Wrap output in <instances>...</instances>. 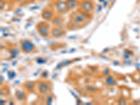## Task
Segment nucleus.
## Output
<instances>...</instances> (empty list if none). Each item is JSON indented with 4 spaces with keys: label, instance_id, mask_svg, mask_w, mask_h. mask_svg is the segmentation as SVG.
Instances as JSON below:
<instances>
[{
    "label": "nucleus",
    "instance_id": "dca6fc26",
    "mask_svg": "<svg viewBox=\"0 0 140 105\" xmlns=\"http://www.w3.org/2000/svg\"><path fill=\"white\" fill-rule=\"evenodd\" d=\"M52 101H53L52 97V96H50V95H49V96H48L47 98H46V103L47 104H51L52 103Z\"/></svg>",
    "mask_w": 140,
    "mask_h": 105
},
{
    "label": "nucleus",
    "instance_id": "6e6552de",
    "mask_svg": "<svg viewBox=\"0 0 140 105\" xmlns=\"http://www.w3.org/2000/svg\"><path fill=\"white\" fill-rule=\"evenodd\" d=\"M50 21L54 27H61L64 23V18L62 16L57 15L52 18V19Z\"/></svg>",
    "mask_w": 140,
    "mask_h": 105
},
{
    "label": "nucleus",
    "instance_id": "7ed1b4c3",
    "mask_svg": "<svg viewBox=\"0 0 140 105\" xmlns=\"http://www.w3.org/2000/svg\"><path fill=\"white\" fill-rule=\"evenodd\" d=\"M55 8L58 13L61 14H65L69 11V8L68 6L67 3L64 0H58L55 2Z\"/></svg>",
    "mask_w": 140,
    "mask_h": 105
},
{
    "label": "nucleus",
    "instance_id": "f257e3e1",
    "mask_svg": "<svg viewBox=\"0 0 140 105\" xmlns=\"http://www.w3.org/2000/svg\"><path fill=\"white\" fill-rule=\"evenodd\" d=\"M20 48L23 52L25 53H30L32 52L35 49V46L32 41L28 39H24L20 42Z\"/></svg>",
    "mask_w": 140,
    "mask_h": 105
},
{
    "label": "nucleus",
    "instance_id": "f8f14e48",
    "mask_svg": "<svg viewBox=\"0 0 140 105\" xmlns=\"http://www.w3.org/2000/svg\"><path fill=\"white\" fill-rule=\"evenodd\" d=\"M80 26H81L80 24H78V23H77L76 22H75L73 19H72V20L69 22V23H68L67 28L69 30H77L78 28H81Z\"/></svg>",
    "mask_w": 140,
    "mask_h": 105
},
{
    "label": "nucleus",
    "instance_id": "6ab92c4d",
    "mask_svg": "<svg viewBox=\"0 0 140 105\" xmlns=\"http://www.w3.org/2000/svg\"><path fill=\"white\" fill-rule=\"evenodd\" d=\"M0 8H1V11L4 10V6H5V2L3 1V0H1L0 1Z\"/></svg>",
    "mask_w": 140,
    "mask_h": 105
},
{
    "label": "nucleus",
    "instance_id": "a211bd4d",
    "mask_svg": "<svg viewBox=\"0 0 140 105\" xmlns=\"http://www.w3.org/2000/svg\"><path fill=\"white\" fill-rule=\"evenodd\" d=\"M118 104H126V101L124 98H119L118 99Z\"/></svg>",
    "mask_w": 140,
    "mask_h": 105
},
{
    "label": "nucleus",
    "instance_id": "0eeeda50",
    "mask_svg": "<svg viewBox=\"0 0 140 105\" xmlns=\"http://www.w3.org/2000/svg\"><path fill=\"white\" fill-rule=\"evenodd\" d=\"M54 17V14L52 11L50 9H43L41 12V18H42L43 20H51L52 19V18Z\"/></svg>",
    "mask_w": 140,
    "mask_h": 105
},
{
    "label": "nucleus",
    "instance_id": "9d476101",
    "mask_svg": "<svg viewBox=\"0 0 140 105\" xmlns=\"http://www.w3.org/2000/svg\"><path fill=\"white\" fill-rule=\"evenodd\" d=\"M36 85H37V83L34 81H28L24 83V87L29 92L34 91L35 88H36Z\"/></svg>",
    "mask_w": 140,
    "mask_h": 105
},
{
    "label": "nucleus",
    "instance_id": "aec40b11",
    "mask_svg": "<svg viewBox=\"0 0 140 105\" xmlns=\"http://www.w3.org/2000/svg\"><path fill=\"white\" fill-rule=\"evenodd\" d=\"M109 72H110V71H109V69H104V72H103L104 74H105V75H108V74H109Z\"/></svg>",
    "mask_w": 140,
    "mask_h": 105
},
{
    "label": "nucleus",
    "instance_id": "9b49d317",
    "mask_svg": "<svg viewBox=\"0 0 140 105\" xmlns=\"http://www.w3.org/2000/svg\"><path fill=\"white\" fill-rule=\"evenodd\" d=\"M104 83L106 85H109V86H113L116 84V81L115 80V78L113 76L108 75L105 78Z\"/></svg>",
    "mask_w": 140,
    "mask_h": 105
},
{
    "label": "nucleus",
    "instance_id": "ddd939ff",
    "mask_svg": "<svg viewBox=\"0 0 140 105\" xmlns=\"http://www.w3.org/2000/svg\"><path fill=\"white\" fill-rule=\"evenodd\" d=\"M15 97L17 98V100L18 101H20V102H22L23 100H25V98H26V96H25V93L22 91V90H16V92H15Z\"/></svg>",
    "mask_w": 140,
    "mask_h": 105
},
{
    "label": "nucleus",
    "instance_id": "1a4fd4ad",
    "mask_svg": "<svg viewBox=\"0 0 140 105\" xmlns=\"http://www.w3.org/2000/svg\"><path fill=\"white\" fill-rule=\"evenodd\" d=\"M73 20H74L75 22H76L78 24H80V25H82L83 23H85L86 20L83 18V16L81 15V13L77 11V12L74 13L72 14V18Z\"/></svg>",
    "mask_w": 140,
    "mask_h": 105
},
{
    "label": "nucleus",
    "instance_id": "f03ea898",
    "mask_svg": "<svg viewBox=\"0 0 140 105\" xmlns=\"http://www.w3.org/2000/svg\"><path fill=\"white\" fill-rule=\"evenodd\" d=\"M37 30L38 33L42 37H48L49 36V34H50L49 25L45 22L39 23L37 26Z\"/></svg>",
    "mask_w": 140,
    "mask_h": 105
},
{
    "label": "nucleus",
    "instance_id": "20e7f679",
    "mask_svg": "<svg viewBox=\"0 0 140 105\" xmlns=\"http://www.w3.org/2000/svg\"><path fill=\"white\" fill-rule=\"evenodd\" d=\"M37 88L39 92L41 95H47L50 92L49 83L46 81H41L37 83Z\"/></svg>",
    "mask_w": 140,
    "mask_h": 105
},
{
    "label": "nucleus",
    "instance_id": "423d86ee",
    "mask_svg": "<svg viewBox=\"0 0 140 105\" xmlns=\"http://www.w3.org/2000/svg\"><path fill=\"white\" fill-rule=\"evenodd\" d=\"M65 34H66L65 30L62 29L60 27H54L50 30V36L55 39L63 37Z\"/></svg>",
    "mask_w": 140,
    "mask_h": 105
},
{
    "label": "nucleus",
    "instance_id": "4468645a",
    "mask_svg": "<svg viewBox=\"0 0 140 105\" xmlns=\"http://www.w3.org/2000/svg\"><path fill=\"white\" fill-rule=\"evenodd\" d=\"M78 11L80 13L81 15H82L83 18L85 19L86 21H87V20H91V18H92V15H91V14H90V13H88L87 12V11H85L82 10V9H78Z\"/></svg>",
    "mask_w": 140,
    "mask_h": 105
},
{
    "label": "nucleus",
    "instance_id": "39448f33",
    "mask_svg": "<svg viewBox=\"0 0 140 105\" xmlns=\"http://www.w3.org/2000/svg\"><path fill=\"white\" fill-rule=\"evenodd\" d=\"M81 9L88 13H93L95 9V6L90 0H83L80 4Z\"/></svg>",
    "mask_w": 140,
    "mask_h": 105
},
{
    "label": "nucleus",
    "instance_id": "2eb2a0df",
    "mask_svg": "<svg viewBox=\"0 0 140 105\" xmlns=\"http://www.w3.org/2000/svg\"><path fill=\"white\" fill-rule=\"evenodd\" d=\"M67 3V5L69 8V10H73L78 5L77 0H66Z\"/></svg>",
    "mask_w": 140,
    "mask_h": 105
},
{
    "label": "nucleus",
    "instance_id": "f3484780",
    "mask_svg": "<svg viewBox=\"0 0 140 105\" xmlns=\"http://www.w3.org/2000/svg\"><path fill=\"white\" fill-rule=\"evenodd\" d=\"M85 89L87 90H88V91H90V92H93V91H95V90H97V89L95 88V87L92 86V85H87V86L85 87Z\"/></svg>",
    "mask_w": 140,
    "mask_h": 105
}]
</instances>
